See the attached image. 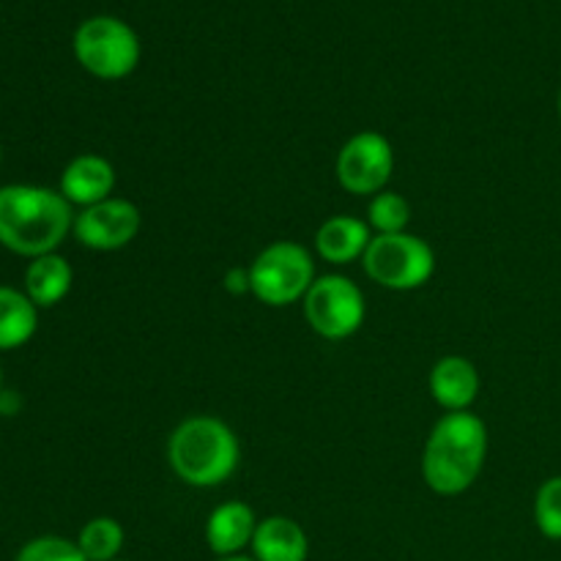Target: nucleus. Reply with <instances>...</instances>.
<instances>
[{"mask_svg": "<svg viewBox=\"0 0 561 561\" xmlns=\"http://www.w3.org/2000/svg\"><path fill=\"white\" fill-rule=\"evenodd\" d=\"M75 228L71 203L47 186L11 184L0 190V244L16 255L55 252Z\"/></svg>", "mask_w": 561, "mask_h": 561, "instance_id": "f257e3e1", "label": "nucleus"}, {"mask_svg": "<svg viewBox=\"0 0 561 561\" xmlns=\"http://www.w3.org/2000/svg\"><path fill=\"white\" fill-rule=\"evenodd\" d=\"M488 455V427L471 411H447L422 455V477L438 496H458L480 477Z\"/></svg>", "mask_w": 561, "mask_h": 561, "instance_id": "f03ea898", "label": "nucleus"}, {"mask_svg": "<svg viewBox=\"0 0 561 561\" xmlns=\"http://www.w3.org/2000/svg\"><path fill=\"white\" fill-rule=\"evenodd\" d=\"M168 458L175 474L195 488L222 485L239 469V442L217 416H190L173 431Z\"/></svg>", "mask_w": 561, "mask_h": 561, "instance_id": "7ed1b4c3", "label": "nucleus"}, {"mask_svg": "<svg viewBox=\"0 0 561 561\" xmlns=\"http://www.w3.org/2000/svg\"><path fill=\"white\" fill-rule=\"evenodd\" d=\"M75 55L88 75L124 80L140 64V38L118 16H91L77 27Z\"/></svg>", "mask_w": 561, "mask_h": 561, "instance_id": "20e7f679", "label": "nucleus"}, {"mask_svg": "<svg viewBox=\"0 0 561 561\" xmlns=\"http://www.w3.org/2000/svg\"><path fill=\"white\" fill-rule=\"evenodd\" d=\"M316 283V263L296 241H274L250 266V288L263 305L285 307L305 299Z\"/></svg>", "mask_w": 561, "mask_h": 561, "instance_id": "39448f33", "label": "nucleus"}, {"mask_svg": "<svg viewBox=\"0 0 561 561\" xmlns=\"http://www.w3.org/2000/svg\"><path fill=\"white\" fill-rule=\"evenodd\" d=\"M362 263H365L367 277L381 288L414 290L422 288L436 272V252L420 236H373Z\"/></svg>", "mask_w": 561, "mask_h": 561, "instance_id": "423d86ee", "label": "nucleus"}, {"mask_svg": "<svg viewBox=\"0 0 561 561\" xmlns=\"http://www.w3.org/2000/svg\"><path fill=\"white\" fill-rule=\"evenodd\" d=\"M305 318L321 337L345 340L365 323V296L348 277L327 274L307 290Z\"/></svg>", "mask_w": 561, "mask_h": 561, "instance_id": "0eeeda50", "label": "nucleus"}, {"mask_svg": "<svg viewBox=\"0 0 561 561\" xmlns=\"http://www.w3.org/2000/svg\"><path fill=\"white\" fill-rule=\"evenodd\" d=\"M394 170L392 142L378 131H359L337 157V181L351 195H378Z\"/></svg>", "mask_w": 561, "mask_h": 561, "instance_id": "6e6552de", "label": "nucleus"}, {"mask_svg": "<svg viewBox=\"0 0 561 561\" xmlns=\"http://www.w3.org/2000/svg\"><path fill=\"white\" fill-rule=\"evenodd\" d=\"M75 236L80 244L91 250H121L129 241H135L140 230V211L135 203L121 201V197H107L96 206L82 208L75 217Z\"/></svg>", "mask_w": 561, "mask_h": 561, "instance_id": "1a4fd4ad", "label": "nucleus"}, {"mask_svg": "<svg viewBox=\"0 0 561 561\" xmlns=\"http://www.w3.org/2000/svg\"><path fill=\"white\" fill-rule=\"evenodd\" d=\"M113 186V164L104 157H96V153H82V157L71 159V162L66 164L64 175H60V195L82 208L107 201Z\"/></svg>", "mask_w": 561, "mask_h": 561, "instance_id": "9d476101", "label": "nucleus"}, {"mask_svg": "<svg viewBox=\"0 0 561 561\" xmlns=\"http://www.w3.org/2000/svg\"><path fill=\"white\" fill-rule=\"evenodd\" d=\"M431 394L442 409L469 411L480 394V373L466 356H444L431 370Z\"/></svg>", "mask_w": 561, "mask_h": 561, "instance_id": "9b49d317", "label": "nucleus"}, {"mask_svg": "<svg viewBox=\"0 0 561 561\" xmlns=\"http://www.w3.org/2000/svg\"><path fill=\"white\" fill-rule=\"evenodd\" d=\"M255 529H257V520L250 504L244 502L219 504V507L208 515V524H206L208 548L225 559L239 557L241 548L252 546Z\"/></svg>", "mask_w": 561, "mask_h": 561, "instance_id": "f8f14e48", "label": "nucleus"}, {"mask_svg": "<svg viewBox=\"0 0 561 561\" xmlns=\"http://www.w3.org/2000/svg\"><path fill=\"white\" fill-rule=\"evenodd\" d=\"M370 225L362 222L356 217H337L327 219L316 233V250L323 261L343 266V263H354L365 257L367 247H370Z\"/></svg>", "mask_w": 561, "mask_h": 561, "instance_id": "ddd939ff", "label": "nucleus"}, {"mask_svg": "<svg viewBox=\"0 0 561 561\" xmlns=\"http://www.w3.org/2000/svg\"><path fill=\"white\" fill-rule=\"evenodd\" d=\"M252 553H255V561H307L310 542L296 520L272 515L257 524Z\"/></svg>", "mask_w": 561, "mask_h": 561, "instance_id": "4468645a", "label": "nucleus"}, {"mask_svg": "<svg viewBox=\"0 0 561 561\" xmlns=\"http://www.w3.org/2000/svg\"><path fill=\"white\" fill-rule=\"evenodd\" d=\"M71 266L60 255L33 257L25 272V294L36 307H55L71 290Z\"/></svg>", "mask_w": 561, "mask_h": 561, "instance_id": "2eb2a0df", "label": "nucleus"}, {"mask_svg": "<svg viewBox=\"0 0 561 561\" xmlns=\"http://www.w3.org/2000/svg\"><path fill=\"white\" fill-rule=\"evenodd\" d=\"M38 307L14 288L0 285V351L25 345L36 334Z\"/></svg>", "mask_w": 561, "mask_h": 561, "instance_id": "dca6fc26", "label": "nucleus"}, {"mask_svg": "<svg viewBox=\"0 0 561 561\" xmlns=\"http://www.w3.org/2000/svg\"><path fill=\"white\" fill-rule=\"evenodd\" d=\"M77 546L88 561H115L124 548V529L115 518H93L82 526Z\"/></svg>", "mask_w": 561, "mask_h": 561, "instance_id": "f3484780", "label": "nucleus"}, {"mask_svg": "<svg viewBox=\"0 0 561 561\" xmlns=\"http://www.w3.org/2000/svg\"><path fill=\"white\" fill-rule=\"evenodd\" d=\"M411 222V206L398 192H378L367 208V225L376 230V236L405 233Z\"/></svg>", "mask_w": 561, "mask_h": 561, "instance_id": "a211bd4d", "label": "nucleus"}, {"mask_svg": "<svg viewBox=\"0 0 561 561\" xmlns=\"http://www.w3.org/2000/svg\"><path fill=\"white\" fill-rule=\"evenodd\" d=\"M535 520L548 540H561V477H551L537 491Z\"/></svg>", "mask_w": 561, "mask_h": 561, "instance_id": "6ab92c4d", "label": "nucleus"}, {"mask_svg": "<svg viewBox=\"0 0 561 561\" xmlns=\"http://www.w3.org/2000/svg\"><path fill=\"white\" fill-rule=\"evenodd\" d=\"M16 561H88L82 557L77 542L64 540V537H38L31 540L20 551Z\"/></svg>", "mask_w": 561, "mask_h": 561, "instance_id": "aec40b11", "label": "nucleus"}, {"mask_svg": "<svg viewBox=\"0 0 561 561\" xmlns=\"http://www.w3.org/2000/svg\"><path fill=\"white\" fill-rule=\"evenodd\" d=\"M225 283H228L230 294H244V290H252L250 288V272H239V268H233Z\"/></svg>", "mask_w": 561, "mask_h": 561, "instance_id": "412c9836", "label": "nucleus"}, {"mask_svg": "<svg viewBox=\"0 0 561 561\" xmlns=\"http://www.w3.org/2000/svg\"><path fill=\"white\" fill-rule=\"evenodd\" d=\"M222 561H255V559H250V557H228V559H222Z\"/></svg>", "mask_w": 561, "mask_h": 561, "instance_id": "4be33fe9", "label": "nucleus"}, {"mask_svg": "<svg viewBox=\"0 0 561 561\" xmlns=\"http://www.w3.org/2000/svg\"><path fill=\"white\" fill-rule=\"evenodd\" d=\"M559 118H561V93H559Z\"/></svg>", "mask_w": 561, "mask_h": 561, "instance_id": "5701e85b", "label": "nucleus"}, {"mask_svg": "<svg viewBox=\"0 0 561 561\" xmlns=\"http://www.w3.org/2000/svg\"><path fill=\"white\" fill-rule=\"evenodd\" d=\"M0 387H3V378H0ZM0 392H3V389H0Z\"/></svg>", "mask_w": 561, "mask_h": 561, "instance_id": "b1692460", "label": "nucleus"}, {"mask_svg": "<svg viewBox=\"0 0 561 561\" xmlns=\"http://www.w3.org/2000/svg\"><path fill=\"white\" fill-rule=\"evenodd\" d=\"M115 561H118V559H115Z\"/></svg>", "mask_w": 561, "mask_h": 561, "instance_id": "393cba45", "label": "nucleus"}]
</instances>
